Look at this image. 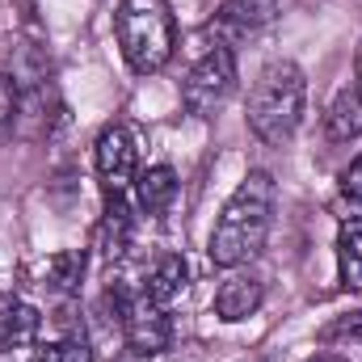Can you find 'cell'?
Returning <instances> with one entry per match:
<instances>
[{"label": "cell", "mask_w": 362, "mask_h": 362, "mask_svg": "<svg viewBox=\"0 0 362 362\" xmlns=\"http://www.w3.org/2000/svg\"><path fill=\"white\" fill-rule=\"evenodd\" d=\"M274 202H278L274 177L266 169H249L245 181L232 189V198L223 202V211L215 219V232L206 240L211 266L240 270V266H249L266 249L270 228H274Z\"/></svg>", "instance_id": "6da1fadb"}, {"label": "cell", "mask_w": 362, "mask_h": 362, "mask_svg": "<svg viewBox=\"0 0 362 362\" xmlns=\"http://www.w3.org/2000/svg\"><path fill=\"white\" fill-rule=\"evenodd\" d=\"M308 110V76L299 64L291 59H274L270 68L257 76V85L249 93V131L266 144V148H282L295 139L299 122Z\"/></svg>", "instance_id": "7a4b0ae2"}, {"label": "cell", "mask_w": 362, "mask_h": 362, "mask_svg": "<svg viewBox=\"0 0 362 362\" xmlns=\"http://www.w3.org/2000/svg\"><path fill=\"white\" fill-rule=\"evenodd\" d=\"M114 34L127 68L135 76H156L177 51V21L169 0H118Z\"/></svg>", "instance_id": "3957f363"}, {"label": "cell", "mask_w": 362, "mask_h": 362, "mask_svg": "<svg viewBox=\"0 0 362 362\" xmlns=\"http://www.w3.org/2000/svg\"><path fill=\"white\" fill-rule=\"evenodd\" d=\"M110 299H114V316L122 325V337H127V350L135 358H156L169 350L173 341V325H169V308L152 303L139 291H127V286H110Z\"/></svg>", "instance_id": "277c9868"}, {"label": "cell", "mask_w": 362, "mask_h": 362, "mask_svg": "<svg viewBox=\"0 0 362 362\" xmlns=\"http://www.w3.org/2000/svg\"><path fill=\"white\" fill-rule=\"evenodd\" d=\"M236 81H240V72H236V51L215 42V47L185 72V81H181V105H185V114L211 118L219 105H228V97L236 93Z\"/></svg>", "instance_id": "5b68a950"}, {"label": "cell", "mask_w": 362, "mask_h": 362, "mask_svg": "<svg viewBox=\"0 0 362 362\" xmlns=\"http://www.w3.org/2000/svg\"><path fill=\"white\" fill-rule=\"evenodd\" d=\"M93 169H97V181L110 194H127L135 177H139V139L127 122H105L97 144H93Z\"/></svg>", "instance_id": "8992f818"}, {"label": "cell", "mask_w": 362, "mask_h": 362, "mask_svg": "<svg viewBox=\"0 0 362 362\" xmlns=\"http://www.w3.org/2000/svg\"><path fill=\"white\" fill-rule=\"evenodd\" d=\"M274 17H278V0H223L206 30L215 34L219 47L236 51V47L253 42L257 34H266L274 25Z\"/></svg>", "instance_id": "52a82bcc"}, {"label": "cell", "mask_w": 362, "mask_h": 362, "mask_svg": "<svg viewBox=\"0 0 362 362\" xmlns=\"http://www.w3.org/2000/svg\"><path fill=\"white\" fill-rule=\"evenodd\" d=\"M262 303H266V286H262L253 274H232V278L219 282L211 308H215V316H219L223 325H240V320H249Z\"/></svg>", "instance_id": "ba28073f"}, {"label": "cell", "mask_w": 362, "mask_h": 362, "mask_svg": "<svg viewBox=\"0 0 362 362\" xmlns=\"http://www.w3.org/2000/svg\"><path fill=\"white\" fill-rule=\"evenodd\" d=\"M325 135L333 144H350L362 135V81H346L333 93V101L325 110Z\"/></svg>", "instance_id": "9c48e42d"}, {"label": "cell", "mask_w": 362, "mask_h": 362, "mask_svg": "<svg viewBox=\"0 0 362 362\" xmlns=\"http://www.w3.org/2000/svg\"><path fill=\"white\" fill-rule=\"evenodd\" d=\"M185 286H189V262L181 253H165L148 270V278H144V295L152 303H160V308H173L181 295H185Z\"/></svg>", "instance_id": "30bf717a"}, {"label": "cell", "mask_w": 362, "mask_h": 362, "mask_svg": "<svg viewBox=\"0 0 362 362\" xmlns=\"http://www.w3.org/2000/svg\"><path fill=\"white\" fill-rule=\"evenodd\" d=\"M42 333V312L25 299H8L0 308V354L4 350H21V346H34Z\"/></svg>", "instance_id": "8fae6325"}, {"label": "cell", "mask_w": 362, "mask_h": 362, "mask_svg": "<svg viewBox=\"0 0 362 362\" xmlns=\"http://www.w3.org/2000/svg\"><path fill=\"white\" fill-rule=\"evenodd\" d=\"M177 198V173L169 165H148L135 177V202L144 215H165Z\"/></svg>", "instance_id": "7c38bea8"}, {"label": "cell", "mask_w": 362, "mask_h": 362, "mask_svg": "<svg viewBox=\"0 0 362 362\" xmlns=\"http://www.w3.org/2000/svg\"><path fill=\"white\" fill-rule=\"evenodd\" d=\"M131 245V215L122 206V194H110L105 198V215L97 223V249L105 253V262H118Z\"/></svg>", "instance_id": "4fadbf2b"}, {"label": "cell", "mask_w": 362, "mask_h": 362, "mask_svg": "<svg viewBox=\"0 0 362 362\" xmlns=\"http://www.w3.org/2000/svg\"><path fill=\"white\" fill-rule=\"evenodd\" d=\"M337 274L346 291H362V215L337 228Z\"/></svg>", "instance_id": "5bb4252c"}, {"label": "cell", "mask_w": 362, "mask_h": 362, "mask_svg": "<svg viewBox=\"0 0 362 362\" xmlns=\"http://www.w3.org/2000/svg\"><path fill=\"white\" fill-rule=\"evenodd\" d=\"M34 362H93V346L81 329H72L55 341H34Z\"/></svg>", "instance_id": "9a60e30c"}, {"label": "cell", "mask_w": 362, "mask_h": 362, "mask_svg": "<svg viewBox=\"0 0 362 362\" xmlns=\"http://www.w3.org/2000/svg\"><path fill=\"white\" fill-rule=\"evenodd\" d=\"M85 278V253L81 249H64L47 262V286L59 291V295H72Z\"/></svg>", "instance_id": "2e32d148"}, {"label": "cell", "mask_w": 362, "mask_h": 362, "mask_svg": "<svg viewBox=\"0 0 362 362\" xmlns=\"http://www.w3.org/2000/svg\"><path fill=\"white\" fill-rule=\"evenodd\" d=\"M17 114H21V85H17V76L0 72V131H8L17 122Z\"/></svg>", "instance_id": "e0dca14e"}, {"label": "cell", "mask_w": 362, "mask_h": 362, "mask_svg": "<svg viewBox=\"0 0 362 362\" xmlns=\"http://www.w3.org/2000/svg\"><path fill=\"white\" fill-rule=\"evenodd\" d=\"M337 189H341V198H346V202H358V206H362V156H354V160L341 169Z\"/></svg>", "instance_id": "ac0fdd59"}, {"label": "cell", "mask_w": 362, "mask_h": 362, "mask_svg": "<svg viewBox=\"0 0 362 362\" xmlns=\"http://www.w3.org/2000/svg\"><path fill=\"white\" fill-rule=\"evenodd\" d=\"M337 337L358 341V346H362V312H350V316H341L337 325H329V329H325V341H337Z\"/></svg>", "instance_id": "d6986e66"}, {"label": "cell", "mask_w": 362, "mask_h": 362, "mask_svg": "<svg viewBox=\"0 0 362 362\" xmlns=\"http://www.w3.org/2000/svg\"><path fill=\"white\" fill-rule=\"evenodd\" d=\"M308 362H346V358H337V354H316V358H308Z\"/></svg>", "instance_id": "ffe728a7"}, {"label": "cell", "mask_w": 362, "mask_h": 362, "mask_svg": "<svg viewBox=\"0 0 362 362\" xmlns=\"http://www.w3.org/2000/svg\"><path fill=\"white\" fill-rule=\"evenodd\" d=\"M249 362H257V358H249Z\"/></svg>", "instance_id": "44dd1931"}]
</instances>
